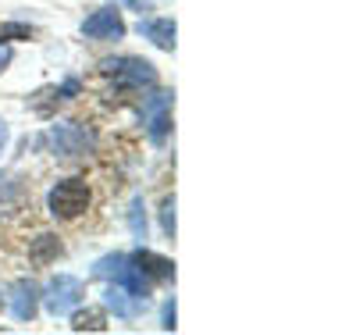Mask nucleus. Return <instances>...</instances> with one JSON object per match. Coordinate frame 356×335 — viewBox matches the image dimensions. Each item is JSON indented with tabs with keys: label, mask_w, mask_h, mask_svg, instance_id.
Returning <instances> with one entry per match:
<instances>
[{
	"label": "nucleus",
	"mask_w": 356,
	"mask_h": 335,
	"mask_svg": "<svg viewBox=\"0 0 356 335\" xmlns=\"http://www.w3.org/2000/svg\"><path fill=\"white\" fill-rule=\"evenodd\" d=\"M93 275H97V279H104V282H114V286H125L132 296H139V299L150 303V289H154V282L146 279V275H143V271H139L125 254L100 257V260L93 264Z\"/></svg>",
	"instance_id": "1"
},
{
	"label": "nucleus",
	"mask_w": 356,
	"mask_h": 335,
	"mask_svg": "<svg viewBox=\"0 0 356 335\" xmlns=\"http://www.w3.org/2000/svg\"><path fill=\"white\" fill-rule=\"evenodd\" d=\"M100 72L114 79V86L129 89V93H143V89L157 86V68L143 57H107L100 61Z\"/></svg>",
	"instance_id": "2"
},
{
	"label": "nucleus",
	"mask_w": 356,
	"mask_h": 335,
	"mask_svg": "<svg viewBox=\"0 0 356 335\" xmlns=\"http://www.w3.org/2000/svg\"><path fill=\"white\" fill-rule=\"evenodd\" d=\"M89 200H93V193H89V186H86L82 178H65V182H57V186L50 189L47 207H50L54 218L75 221V218H82L86 210H89Z\"/></svg>",
	"instance_id": "3"
},
{
	"label": "nucleus",
	"mask_w": 356,
	"mask_h": 335,
	"mask_svg": "<svg viewBox=\"0 0 356 335\" xmlns=\"http://www.w3.org/2000/svg\"><path fill=\"white\" fill-rule=\"evenodd\" d=\"M82 296H86V286H82L75 275H57V279H50L47 289H40V303H43L54 318L72 314L79 303H82Z\"/></svg>",
	"instance_id": "4"
},
{
	"label": "nucleus",
	"mask_w": 356,
	"mask_h": 335,
	"mask_svg": "<svg viewBox=\"0 0 356 335\" xmlns=\"http://www.w3.org/2000/svg\"><path fill=\"white\" fill-rule=\"evenodd\" d=\"M50 146L57 157H79V154H89L97 146V136L86 125H79V121H57L50 129Z\"/></svg>",
	"instance_id": "5"
},
{
	"label": "nucleus",
	"mask_w": 356,
	"mask_h": 335,
	"mask_svg": "<svg viewBox=\"0 0 356 335\" xmlns=\"http://www.w3.org/2000/svg\"><path fill=\"white\" fill-rule=\"evenodd\" d=\"M82 36L86 40H122L125 36V18L118 8H100L82 22Z\"/></svg>",
	"instance_id": "6"
},
{
	"label": "nucleus",
	"mask_w": 356,
	"mask_h": 335,
	"mask_svg": "<svg viewBox=\"0 0 356 335\" xmlns=\"http://www.w3.org/2000/svg\"><path fill=\"white\" fill-rule=\"evenodd\" d=\"M171 104H175L171 93H154L150 100L143 104V118H146V125H150V139L154 143H164L168 132H171Z\"/></svg>",
	"instance_id": "7"
},
{
	"label": "nucleus",
	"mask_w": 356,
	"mask_h": 335,
	"mask_svg": "<svg viewBox=\"0 0 356 335\" xmlns=\"http://www.w3.org/2000/svg\"><path fill=\"white\" fill-rule=\"evenodd\" d=\"M40 311V286L29 282V279H18L11 286V314L15 321H33Z\"/></svg>",
	"instance_id": "8"
},
{
	"label": "nucleus",
	"mask_w": 356,
	"mask_h": 335,
	"mask_svg": "<svg viewBox=\"0 0 356 335\" xmlns=\"http://www.w3.org/2000/svg\"><path fill=\"white\" fill-rule=\"evenodd\" d=\"M139 271L150 282H168V279H175V264L168 260V257H161V254H150V250H136L132 257H129Z\"/></svg>",
	"instance_id": "9"
},
{
	"label": "nucleus",
	"mask_w": 356,
	"mask_h": 335,
	"mask_svg": "<svg viewBox=\"0 0 356 335\" xmlns=\"http://www.w3.org/2000/svg\"><path fill=\"white\" fill-rule=\"evenodd\" d=\"M107 307H111L118 318H136V314L146 307V299L132 296L125 286H111V289H107Z\"/></svg>",
	"instance_id": "10"
},
{
	"label": "nucleus",
	"mask_w": 356,
	"mask_h": 335,
	"mask_svg": "<svg viewBox=\"0 0 356 335\" xmlns=\"http://www.w3.org/2000/svg\"><path fill=\"white\" fill-rule=\"evenodd\" d=\"M61 239L57 235H36L33 239V247H29V260H33L36 267H47V264H54L57 257H61Z\"/></svg>",
	"instance_id": "11"
},
{
	"label": "nucleus",
	"mask_w": 356,
	"mask_h": 335,
	"mask_svg": "<svg viewBox=\"0 0 356 335\" xmlns=\"http://www.w3.org/2000/svg\"><path fill=\"white\" fill-rule=\"evenodd\" d=\"M139 29L146 33V40H150L154 47L175 50V22H171V18H154V22H146V25H139Z\"/></svg>",
	"instance_id": "12"
},
{
	"label": "nucleus",
	"mask_w": 356,
	"mask_h": 335,
	"mask_svg": "<svg viewBox=\"0 0 356 335\" xmlns=\"http://www.w3.org/2000/svg\"><path fill=\"white\" fill-rule=\"evenodd\" d=\"M72 332H107V314L100 307H86L72 314Z\"/></svg>",
	"instance_id": "13"
},
{
	"label": "nucleus",
	"mask_w": 356,
	"mask_h": 335,
	"mask_svg": "<svg viewBox=\"0 0 356 335\" xmlns=\"http://www.w3.org/2000/svg\"><path fill=\"white\" fill-rule=\"evenodd\" d=\"M129 228H132V235L139 242L146 239V207H143V196H136L132 207H129Z\"/></svg>",
	"instance_id": "14"
},
{
	"label": "nucleus",
	"mask_w": 356,
	"mask_h": 335,
	"mask_svg": "<svg viewBox=\"0 0 356 335\" xmlns=\"http://www.w3.org/2000/svg\"><path fill=\"white\" fill-rule=\"evenodd\" d=\"M33 36H36V29H33V25H22V22L0 25V43H8V40H33Z\"/></svg>",
	"instance_id": "15"
},
{
	"label": "nucleus",
	"mask_w": 356,
	"mask_h": 335,
	"mask_svg": "<svg viewBox=\"0 0 356 335\" xmlns=\"http://www.w3.org/2000/svg\"><path fill=\"white\" fill-rule=\"evenodd\" d=\"M18 193H22L18 178H15V175H0V207H4V203H15Z\"/></svg>",
	"instance_id": "16"
},
{
	"label": "nucleus",
	"mask_w": 356,
	"mask_h": 335,
	"mask_svg": "<svg viewBox=\"0 0 356 335\" xmlns=\"http://www.w3.org/2000/svg\"><path fill=\"white\" fill-rule=\"evenodd\" d=\"M161 225H164V232L175 239V196H168L164 207H161Z\"/></svg>",
	"instance_id": "17"
},
{
	"label": "nucleus",
	"mask_w": 356,
	"mask_h": 335,
	"mask_svg": "<svg viewBox=\"0 0 356 335\" xmlns=\"http://www.w3.org/2000/svg\"><path fill=\"white\" fill-rule=\"evenodd\" d=\"M178 328V318H175V296L164 303V332H175Z\"/></svg>",
	"instance_id": "18"
},
{
	"label": "nucleus",
	"mask_w": 356,
	"mask_h": 335,
	"mask_svg": "<svg viewBox=\"0 0 356 335\" xmlns=\"http://www.w3.org/2000/svg\"><path fill=\"white\" fill-rule=\"evenodd\" d=\"M11 57H15V54H11V47H8V43H0V72H8Z\"/></svg>",
	"instance_id": "19"
},
{
	"label": "nucleus",
	"mask_w": 356,
	"mask_h": 335,
	"mask_svg": "<svg viewBox=\"0 0 356 335\" xmlns=\"http://www.w3.org/2000/svg\"><path fill=\"white\" fill-rule=\"evenodd\" d=\"M8 139H11V132H8V121L0 118V154H4V146H8Z\"/></svg>",
	"instance_id": "20"
}]
</instances>
